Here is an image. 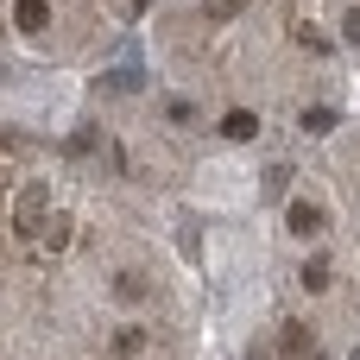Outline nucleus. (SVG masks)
<instances>
[{
  "label": "nucleus",
  "instance_id": "dca6fc26",
  "mask_svg": "<svg viewBox=\"0 0 360 360\" xmlns=\"http://www.w3.org/2000/svg\"><path fill=\"white\" fill-rule=\"evenodd\" d=\"M127 6H133V13H139V6H152V0H127Z\"/></svg>",
  "mask_w": 360,
  "mask_h": 360
},
{
  "label": "nucleus",
  "instance_id": "9b49d317",
  "mask_svg": "<svg viewBox=\"0 0 360 360\" xmlns=\"http://www.w3.org/2000/svg\"><path fill=\"white\" fill-rule=\"evenodd\" d=\"M304 127H310V133H329V127H335V108H310Z\"/></svg>",
  "mask_w": 360,
  "mask_h": 360
},
{
  "label": "nucleus",
  "instance_id": "f8f14e48",
  "mask_svg": "<svg viewBox=\"0 0 360 360\" xmlns=\"http://www.w3.org/2000/svg\"><path fill=\"white\" fill-rule=\"evenodd\" d=\"M165 120H171V127H190V120H196V108H190V101H171V108H165Z\"/></svg>",
  "mask_w": 360,
  "mask_h": 360
},
{
  "label": "nucleus",
  "instance_id": "1a4fd4ad",
  "mask_svg": "<svg viewBox=\"0 0 360 360\" xmlns=\"http://www.w3.org/2000/svg\"><path fill=\"white\" fill-rule=\"evenodd\" d=\"M304 285H310V291H329V285H335L329 259H310V266H304Z\"/></svg>",
  "mask_w": 360,
  "mask_h": 360
},
{
  "label": "nucleus",
  "instance_id": "2eb2a0df",
  "mask_svg": "<svg viewBox=\"0 0 360 360\" xmlns=\"http://www.w3.org/2000/svg\"><path fill=\"white\" fill-rule=\"evenodd\" d=\"M342 32H348V38L360 44V6H348V19H342Z\"/></svg>",
  "mask_w": 360,
  "mask_h": 360
},
{
  "label": "nucleus",
  "instance_id": "9d476101",
  "mask_svg": "<svg viewBox=\"0 0 360 360\" xmlns=\"http://www.w3.org/2000/svg\"><path fill=\"white\" fill-rule=\"evenodd\" d=\"M114 297H127V304L146 297V278H139V272H120V278H114Z\"/></svg>",
  "mask_w": 360,
  "mask_h": 360
},
{
  "label": "nucleus",
  "instance_id": "39448f33",
  "mask_svg": "<svg viewBox=\"0 0 360 360\" xmlns=\"http://www.w3.org/2000/svg\"><path fill=\"white\" fill-rule=\"evenodd\" d=\"M13 19H19V32H44V25H51V6H44V0H19Z\"/></svg>",
  "mask_w": 360,
  "mask_h": 360
},
{
  "label": "nucleus",
  "instance_id": "0eeeda50",
  "mask_svg": "<svg viewBox=\"0 0 360 360\" xmlns=\"http://www.w3.org/2000/svg\"><path fill=\"white\" fill-rule=\"evenodd\" d=\"M221 133H228V139H253V133H259V120H253L247 108H234V114L221 120Z\"/></svg>",
  "mask_w": 360,
  "mask_h": 360
},
{
  "label": "nucleus",
  "instance_id": "6e6552de",
  "mask_svg": "<svg viewBox=\"0 0 360 360\" xmlns=\"http://www.w3.org/2000/svg\"><path fill=\"white\" fill-rule=\"evenodd\" d=\"M44 247H51V253H63V247H70V221H63V215H51V221H44Z\"/></svg>",
  "mask_w": 360,
  "mask_h": 360
},
{
  "label": "nucleus",
  "instance_id": "ddd939ff",
  "mask_svg": "<svg viewBox=\"0 0 360 360\" xmlns=\"http://www.w3.org/2000/svg\"><path fill=\"white\" fill-rule=\"evenodd\" d=\"M297 44H304V51H323V44H329V38H323V32H316V25H297Z\"/></svg>",
  "mask_w": 360,
  "mask_h": 360
},
{
  "label": "nucleus",
  "instance_id": "20e7f679",
  "mask_svg": "<svg viewBox=\"0 0 360 360\" xmlns=\"http://www.w3.org/2000/svg\"><path fill=\"white\" fill-rule=\"evenodd\" d=\"M285 221H291V234H316V228H323V209H316V202H291Z\"/></svg>",
  "mask_w": 360,
  "mask_h": 360
},
{
  "label": "nucleus",
  "instance_id": "f257e3e1",
  "mask_svg": "<svg viewBox=\"0 0 360 360\" xmlns=\"http://www.w3.org/2000/svg\"><path fill=\"white\" fill-rule=\"evenodd\" d=\"M44 209H51V196H44V184H25V190H19V202H13V228H19L25 240H38V228L51 221Z\"/></svg>",
  "mask_w": 360,
  "mask_h": 360
},
{
  "label": "nucleus",
  "instance_id": "f03ea898",
  "mask_svg": "<svg viewBox=\"0 0 360 360\" xmlns=\"http://www.w3.org/2000/svg\"><path fill=\"white\" fill-rule=\"evenodd\" d=\"M278 348H285V360H316V348H310V329H304V323H285Z\"/></svg>",
  "mask_w": 360,
  "mask_h": 360
},
{
  "label": "nucleus",
  "instance_id": "423d86ee",
  "mask_svg": "<svg viewBox=\"0 0 360 360\" xmlns=\"http://www.w3.org/2000/svg\"><path fill=\"white\" fill-rule=\"evenodd\" d=\"M114 354H120V360L146 354V329H139V323H127V329H114Z\"/></svg>",
  "mask_w": 360,
  "mask_h": 360
},
{
  "label": "nucleus",
  "instance_id": "7ed1b4c3",
  "mask_svg": "<svg viewBox=\"0 0 360 360\" xmlns=\"http://www.w3.org/2000/svg\"><path fill=\"white\" fill-rule=\"evenodd\" d=\"M146 76L139 70H108V76H95V95H133Z\"/></svg>",
  "mask_w": 360,
  "mask_h": 360
},
{
  "label": "nucleus",
  "instance_id": "f3484780",
  "mask_svg": "<svg viewBox=\"0 0 360 360\" xmlns=\"http://www.w3.org/2000/svg\"><path fill=\"white\" fill-rule=\"evenodd\" d=\"M253 360H272V354H253Z\"/></svg>",
  "mask_w": 360,
  "mask_h": 360
},
{
  "label": "nucleus",
  "instance_id": "4468645a",
  "mask_svg": "<svg viewBox=\"0 0 360 360\" xmlns=\"http://www.w3.org/2000/svg\"><path fill=\"white\" fill-rule=\"evenodd\" d=\"M240 13V0H209V19H234Z\"/></svg>",
  "mask_w": 360,
  "mask_h": 360
}]
</instances>
